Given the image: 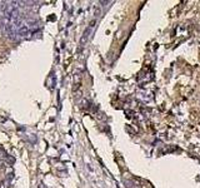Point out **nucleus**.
I'll list each match as a JSON object with an SVG mask.
<instances>
[{"instance_id":"nucleus-1","label":"nucleus","mask_w":200,"mask_h":188,"mask_svg":"<svg viewBox=\"0 0 200 188\" xmlns=\"http://www.w3.org/2000/svg\"><path fill=\"white\" fill-rule=\"evenodd\" d=\"M30 34V26L28 24H20L18 28V35H20L22 38H26Z\"/></svg>"},{"instance_id":"nucleus-2","label":"nucleus","mask_w":200,"mask_h":188,"mask_svg":"<svg viewBox=\"0 0 200 188\" xmlns=\"http://www.w3.org/2000/svg\"><path fill=\"white\" fill-rule=\"evenodd\" d=\"M9 184H10V182L8 179H3L0 182V188H9Z\"/></svg>"}]
</instances>
